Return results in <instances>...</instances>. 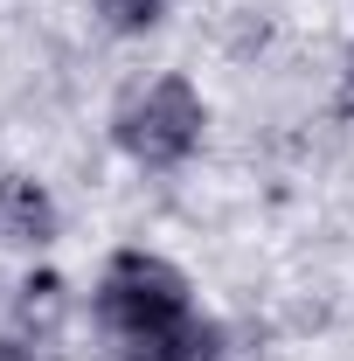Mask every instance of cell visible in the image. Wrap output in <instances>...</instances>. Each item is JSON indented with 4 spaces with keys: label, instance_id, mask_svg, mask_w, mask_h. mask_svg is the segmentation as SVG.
I'll return each mask as SVG.
<instances>
[{
    "label": "cell",
    "instance_id": "obj_6",
    "mask_svg": "<svg viewBox=\"0 0 354 361\" xmlns=\"http://www.w3.org/2000/svg\"><path fill=\"white\" fill-rule=\"evenodd\" d=\"M341 111L354 118V49H348V63H341Z\"/></svg>",
    "mask_w": 354,
    "mask_h": 361
},
{
    "label": "cell",
    "instance_id": "obj_1",
    "mask_svg": "<svg viewBox=\"0 0 354 361\" xmlns=\"http://www.w3.org/2000/svg\"><path fill=\"white\" fill-rule=\"evenodd\" d=\"M209 133V104L188 77H153L146 90H133L111 118V139L126 146V160L139 167H181Z\"/></svg>",
    "mask_w": 354,
    "mask_h": 361
},
{
    "label": "cell",
    "instance_id": "obj_2",
    "mask_svg": "<svg viewBox=\"0 0 354 361\" xmlns=\"http://www.w3.org/2000/svg\"><path fill=\"white\" fill-rule=\"evenodd\" d=\"M97 319L111 334H126V341L160 334V326L188 319V278L153 250H118L104 264V278H97Z\"/></svg>",
    "mask_w": 354,
    "mask_h": 361
},
{
    "label": "cell",
    "instance_id": "obj_4",
    "mask_svg": "<svg viewBox=\"0 0 354 361\" xmlns=\"http://www.w3.org/2000/svg\"><path fill=\"white\" fill-rule=\"evenodd\" d=\"M118 361H222V326L188 313V319H174V326H160V334L126 341Z\"/></svg>",
    "mask_w": 354,
    "mask_h": 361
},
{
    "label": "cell",
    "instance_id": "obj_5",
    "mask_svg": "<svg viewBox=\"0 0 354 361\" xmlns=\"http://www.w3.org/2000/svg\"><path fill=\"white\" fill-rule=\"evenodd\" d=\"M90 7H97V21L118 28V35H146V28L167 14V0H90Z\"/></svg>",
    "mask_w": 354,
    "mask_h": 361
},
{
    "label": "cell",
    "instance_id": "obj_3",
    "mask_svg": "<svg viewBox=\"0 0 354 361\" xmlns=\"http://www.w3.org/2000/svg\"><path fill=\"white\" fill-rule=\"evenodd\" d=\"M49 236H56V202H49V188L28 180V174H0V243L42 250Z\"/></svg>",
    "mask_w": 354,
    "mask_h": 361
},
{
    "label": "cell",
    "instance_id": "obj_7",
    "mask_svg": "<svg viewBox=\"0 0 354 361\" xmlns=\"http://www.w3.org/2000/svg\"><path fill=\"white\" fill-rule=\"evenodd\" d=\"M0 361H35V355H28L21 341H0Z\"/></svg>",
    "mask_w": 354,
    "mask_h": 361
}]
</instances>
